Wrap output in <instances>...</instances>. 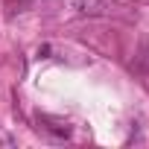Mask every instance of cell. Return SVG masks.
<instances>
[]
</instances>
